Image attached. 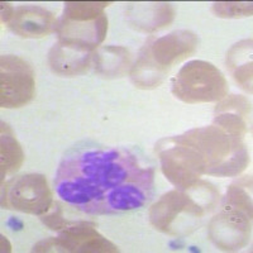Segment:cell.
I'll list each match as a JSON object with an SVG mask.
<instances>
[{
	"instance_id": "18",
	"label": "cell",
	"mask_w": 253,
	"mask_h": 253,
	"mask_svg": "<svg viewBox=\"0 0 253 253\" xmlns=\"http://www.w3.org/2000/svg\"><path fill=\"white\" fill-rule=\"evenodd\" d=\"M166 70L161 69L156 65L155 61L150 56L148 51L144 47L141 52V56L134 63L130 71V76L134 85L139 89H153L161 85L165 76L167 75Z\"/></svg>"
},
{
	"instance_id": "21",
	"label": "cell",
	"mask_w": 253,
	"mask_h": 253,
	"mask_svg": "<svg viewBox=\"0 0 253 253\" xmlns=\"http://www.w3.org/2000/svg\"><path fill=\"white\" fill-rule=\"evenodd\" d=\"M220 112H233L238 113L246 119L250 118L251 115V104L245 96L241 95H232L227 99H221L220 103L216 105L215 113Z\"/></svg>"
},
{
	"instance_id": "24",
	"label": "cell",
	"mask_w": 253,
	"mask_h": 253,
	"mask_svg": "<svg viewBox=\"0 0 253 253\" xmlns=\"http://www.w3.org/2000/svg\"><path fill=\"white\" fill-rule=\"evenodd\" d=\"M4 247H6V252H10V248H12V246L9 245V242H8V239L5 238V237L4 236H1V251L4 250Z\"/></svg>"
},
{
	"instance_id": "16",
	"label": "cell",
	"mask_w": 253,
	"mask_h": 253,
	"mask_svg": "<svg viewBox=\"0 0 253 253\" xmlns=\"http://www.w3.org/2000/svg\"><path fill=\"white\" fill-rule=\"evenodd\" d=\"M227 65L242 89L252 94V38L241 41L228 51Z\"/></svg>"
},
{
	"instance_id": "14",
	"label": "cell",
	"mask_w": 253,
	"mask_h": 253,
	"mask_svg": "<svg viewBox=\"0 0 253 253\" xmlns=\"http://www.w3.org/2000/svg\"><path fill=\"white\" fill-rule=\"evenodd\" d=\"M92 51L58 41L48 53L51 70L61 76H76L89 70Z\"/></svg>"
},
{
	"instance_id": "11",
	"label": "cell",
	"mask_w": 253,
	"mask_h": 253,
	"mask_svg": "<svg viewBox=\"0 0 253 253\" xmlns=\"http://www.w3.org/2000/svg\"><path fill=\"white\" fill-rule=\"evenodd\" d=\"M198 44L199 38L195 33L190 31H176L148 43L146 49L157 66L169 71L173 65L193 55Z\"/></svg>"
},
{
	"instance_id": "10",
	"label": "cell",
	"mask_w": 253,
	"mask_h": 253,
	"mask_svg": "<svg viewBox=\"0 0 253 253\" xmlns=\"http://www.w3.org/2000/svg\"><path fill=\"white\" fill-rule=\"evenodd\" d=\"M252 216V211L221 203L220 213L210 220V241L223 251L241 250L251 238Z\"/></svg>"
},
{
	"instance_id": "1",
	"label": "cell",
	"mask_w": 253,
	"mask_h": 253,
	"mask_svg": "<svg viewBox=\"0 0 253 253\" xmlns=\"http://www.w3.org/2000/svg\"><path fill=\"white\" fill-rule=\"evenodd\" d=\"M155 171L121 148H87L69 153L56 172L57 195L90 215L139 209L151 199Z\"/></svg>"
},
{
	"instance_id": "3",
	"label": "cell",
	"mask_w": 253,
	"mask_h": 253,
	"mask_svg": "<svg viewBox=\"0 0 253 253\" xmlns=\"http://www.w3.org/2000/svg\"><path fill=\"white\" fill-rule=\"evenodd\" d=\"M109 1H66L56 32L58 41L94 51L107 36Z\"/></svg>"
},
{
	"instance_id": "9",
	"label": "cell",
	"mask_w": 253,
	"mask_h": 253,
	"mask_svg": "<svg viewBox=\"0 0 253 253\" xmlns=\"http://www.w3.org/2000/svg\"><path fill=\"white\" fill-rule=\"evenodd\" d=\"M33 69L19 56L4 55L0 58V105L13 109L28 104L35 96Z\"/></svg>"
},
{
	"instance_id": "5",
	"label": "cell",
	"mask_w": 253,
	"mask_h": 253,
	"mask_svg": "<svg viewBox=\"0 0 253 253\" xmlns=\"http://www.w3.org/2000/svg\"><path fill=\"white\" fill-rule=\"evenodd\" d=\"M207 213V205L195 200L186 190H172L151 207L150 223L155 229L169 236L191 233L198 220Z\"/></svg>"
},
{
	"instance_id": "20",
	"label": "cell",
	"mask_w": 253,
	"mask_h": 253,
	"mask_svg": "<svg viewBox=\"0 0 253 253\" xmlns=\"http://www.w3.org/2000/svg\"><path fill=\"white\" fill-rule=\"evenodd\" d=\"M252 3L241 1H219L213 4L211 10L219 18H243L252 15Z\"/></svg>"
},
{
	"instance_id": "22",
	"label": "cell",
	"mask_w": 253,
	"mask_h": 253,
	"mask_svg": "<svg viewBox=\"0 0 253 253\" xmlns=\"http://www.w3.org/2000/svg\"><path fill=\"white\" fill-rule=\"evenodd\" d=\"M41 220L43 221L49 229L57 230V232L66 229V228L71 227V225H74L76 223V221L67 220V219L63 216L62 208L60 207L58 203H53L52 207L49 208L48 211L44 213L43 215H41Z\"/></svg>"
},
{
	"instance_id": "2",
	"label": "cell",
	"mask_w": 253,
	"mask_h": 253,
	"mask_svg": "<svg viewBox=\"0 0 253 253\" xmlns=\"http://www.w3.org/2000/svg\"><path fill=\"white\" fill-rule=\"evenodd\" d=\"M171 138L193 148L204 160L207 175L233 177L245 171L250 164L243 138L229 134L215 124L191 129Z\"/></svg>"
},
{
	"instance_id": "13",
	"label": "cell",
	"mask_w": 253,
	"mask_h": 253,
	"mask_svg": "<svg viewBox=\"0 0 253 253\" xmlns=\"http://www.w3.org/2000/svg\"><path fill=\"white\" fill-rule=\"evenodd\" d=\"M175 10L169 3H129L126 8V19L139 32L152 33L172 23Z\"/></svg>"
},
{
	"instance_id": "8",
	"label": "cell",
	"mask_w": 253,
	"mask_h": 253,
	"mask_svg": "<svg viewBox=\"0 0 253 253\" xmlns=\"http://www.w3.org/2000/svg\"><path fill=\"white\" fill-rule=\"evenodd\" d=\"M32 251L38 253H114L119 250L95 229L94 223L76 221L61 230L58 237L37 243Z\"/></svg>"
},
{
	"instance_id": "7",
	"label": "cell",
	"mask_w": 253,
	"mask_h": 253,
	"mask_svg": "<svg viewBox=\"0 0 253 253\" xmlns=\"http://www.w3.org/2000/svg\"><path fill=\"white\" fill-rule=\"evenodd\" d=\"M53 204L47 178L40 173H27L13 178L3 189L1 205L20 213L43 215Z\"/></svg>"
},
{
	"instance_id": "4",
	"label": "cell",
	"mask_w": 253,
	"mask_h": 253,
	"mask_svg": "<svg viewBox=\"0 0 253 253\" xmlns=\"http://www.w3.org/2000/svg\"><path fill=\"white\" fill-rule=\"evenodd\" d=\"M172 94L187 104L220 101L228 94V81L213 63L190 61L172 79Z\"/></svg>"
},
{
	"instance_id": "6",
	"label": "cell",
	"mask_w": 253,
	"mask_h": 253,
	"mask_svg": "<svg viewBox=\"0 0 253 253\" xmlns=\"http://www.w3.org/2000/svg\"><path fill=\"white\" fill-rule=\"evenodd\" d=\"M157 150L162 172L177 190L191 189L207 175L204 160L189 146L165 138L157 144Z\"/></svg>"
},
{
	"instance_id": "19",
	"label": "cell",
	"mask_w": 253,
	"mask_h": 253,
	"mask_svg": "<svg viewBox=\"0 0 253 253\" xmlns=\"http://www.w3.org/2000/svg\"><path fill=\"white\" fill-rule=\"evenodd\" d=\"M246 121L247 119L238 113L220 112L216 113L215 118H214V124L229 134L243 138L248 132V126Z\"/></svg>"
},
{
	"instance_id": "12",
	"label": "cell",
	"mask_w": 253,
	"mask_h": 253,
	"mask_svg": "<svg viewBox=\"0 0 253 253\" xmlns=\"http://www.w3.org/2000/svg\"><path fill=\"white\" fill-rule=\"evenodd\" d=\"M55 15L42 6L26 5L14 10L9 28L23 38H40L57 28Z\"/></svg>"
},
{
	"instance_id": "17",
	"label": "cell",
	"mask_w": 253,
	"mask_h": 253,
	"mask_svg": "<svg viewBox=\"0 0 253 253\" xmlns=\"http://www.w3.org/2000/svg\"><path fill=\"white\" fill-rule=\"evenodd\" d=\"M24 161V153L19 142L15 138L12 128L5 123H1L0 128V170L1 180L5 175L17 172Z\"/></svg>"
},
{
	"instance_id": "15",
	"label": "cell",
	"mask_w": 253,
	"mask_h": 253,
	"mask_svg": "<svg viewBox=\"0 0 253 253\" xmlns=\"http://www.w3.org/2000/svg\"><path fill=\"white\" fill-rule=\"evenodd\" d=\"M95 71L105 79L122 78L130 69V53L122 46H104L94 55Z\"/></svg>"
},
{
	"instance_id": "23",
	"label": "cell",
	"mask_w": 253,
	"mask_h": 253,
	"mask_svg": "<svg viewBox=\"0 0 253 253\" xmlns=\"http://www.w3.org/2000/svg\"><path fill=\"white\" fill-rule=\"evenodd\" d=\"M0 5H1V22L3 23H9L13 14H14L15 9L13 8L10 3H4V1H1Z\"/></svg>"
}]
</instances>
